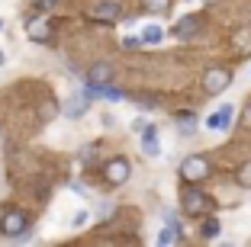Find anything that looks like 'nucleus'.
Instances as JSON below:
<instances>
[{"label": "nucleus", "mask_w": 251, "mask_h": 247, "mask_svg": "<svg viewBox=\"0 0 251 247\" xmlns=\"http://www.w3.org/2000/svg\"><path fill=\"white\" fill-rule=\"evenodd\" d=\"M3 61H7V58H3V51H0V67H3Z\"/></svg>", "instance_id": "obj_25"}, {"label": "nucleus", "mask_w": 251, "mask_h": 247, "mask_svg": "<svg viewBox=\"0 0 251 247\" xmlns=\"http://www.w3.org/2000/svg\"><path fill=\"white\" fill-rule=\"evenodd\" d=\"M26 36H29V42H52L55 29L49 20H32L29 26H26Z\"/></svg>", "instance_id": "obj_7"}, {"label": "nucleus", "mask_w": 251, "mask_h": 247, "mask_svg": "<svg viewBox=\"0 0 251 247\" xmlns=\"http://www.w3.org/2000/svg\"><path fill=\"white\" fill-rule=\"evenodd\" d=\"M235 180H238V186H245V189H251V160L245 164L242 170L235 174Z\"/></svg>", "instance_id": "obj_16"}, {"label": "nucleus", "mask_w": 251, "mask_h": 247, "mask_svg": "<svg viewBox=\"0 0 251 247\" xmlns=\"http://www.w3.org/2000/svg\"><path fill=\"white\" fill-rule=\"evenodd\" d=\"M0 231L7 234V238H23V231H26V215H23L20 209H3V218H0Z\"/></svg>", "instance_id": "obj_2"}, {"label": "nucleus", "mask_w": 251, "mask_h": 247, "mask_svg": "<svg viewBox=\"0 0 251 247\" xmlns=\"http://www.w3.org/2000/svg\"><path fill=\"white\" fill-rule=\"evenodd\" d=\"M110 77H113L110 65H94L90 67V84H110Z\"/></svg>", "instance_id": "obj_12"}, {"label": "nucleus", "mask_w": 251, "mask_h": 247, "mask_svg": "<svg viewBox=\"0 0 251 247\" xmlns=\"http://www.w3.org/2000/svg\"><path fill=\"white\" fill-rule=\"evenodd\" d=\"M142 151H145L148 157H158V154H161V145H158V129H155V125H145V129H142Z\"/></svg>", "instance_id": "obj_10"}, {"label": "nucleus", "mask_w": 251, "mask_h": 247, "mask_svg": "<svg viewBox=\"0 0 251 247\" xmlns=\"http://www.w3.org/2000/svg\"><path fill=\"white\" fill-rule=\"evenodd\" d=\"M158 241H161V244H174V241H180V231H174V228H164V231L158 234Z\"/></svg>", "instance_id": "obj_17"}, {"label": "nucleus", "mask_w": 251, "mask_h": 247, "mask_svg": "<svg viewBox=\"0 0 251 247\" xmlns=\"http://www.w3.org/2000/svg\"><path fill=\"white\" fill-rule=\"evenodd\" d=\"M36 7H39V10H52L55 0H36Z\"/></svg>", "instance_id": "obj_22"}, {"label": "nucleus", "mask_w": 251, "mask_h": 247, "mask_svg": "<svg viewBox=\"0 0 251 247\" xmlns=\"http://www.w3.org/2000/svg\"><path fill=\"white\" fill-rule=\"evenodd\" d=\"M87 106H90V96L87 93H74L71 100L65 103V116L68 119H81L84 112H87Z\"/></svg>", "instance_id": "obj_8"}, {"label": "nucleus", "mask_w": 251, "mask_h": 247, "mask_svg": "<svg viewBox=\"0 0 251 247\" xmlns=\"http://www.w3.org/2000/svg\"><path fill=\"white\" fill-rule=\"evenodd\" d=\"M180 202H184V212H187V215H203V212L209 209V199L203 196L200 189H193V186H187V189H184Z\"/></svg>", "instance_id": "obj_5"}, {"label": "nucleus", "mask_w": 251, "mask_h": 247, "mask_svg": "<svg viewBox=\"0 0 251 247\" xmlns=\"http://www.w3.org/2000/svg\"><path fill=\"white\" fill-rule=\"evenodd\" d=\"M145 125H148L145 119H135V122H132V132H142V129H145Z\"/></svg>", "instance_id": "obj_24"}, {"label": "nucleus", "mask_w": 251, "mask_h": 247, "mask_svg": "<svg viewBox=\"0 0 251 247\" xmlns=\"http://www.w3.org/2000/svg\"><path fill=\"white\" fill-rule=\"evenodd\" d=\"M164 218H168V228H174V231H180V228H184V225H180V218H174V212H168Z\"/></svg>", "instance_id": "obj_19"}, {"label": "nucleus", "mask_w": 251, "mask_h": 247, "mask_svg": "<svg viewBox=\"0 0 251 247\" xmlns=\"http://www.w3.org/2000/svg\"><path fill=\"white\" fill-rule=\"evenodd\" d=\"M139 42H142V39H135V36H132V39H126V42H123V48H135Z\"/></svg>", "instance_id": "obj_23"}, {"label": "nucleus", "mask_w": 251, "mask_h": 247, "mask_svg": "<svg viewBox=\"0 0 251 247\" xmlns=\"http://www.w3.org/2000/svg\"><path fill=\"white\" fill-rule=\"evenodd\" d=\"M200 238H206V241L219 238V222H216V218H206V222H203V228H200Z\"/></svg>", "instance_id": "obj_14"}, {"label": "nucleus", "mask_w": 251, "mask_h": 247, "mask_svg": "<svg viewBox=\"0 0 251 247\" xmlns=\"http://www.w3.org/2000/svg\"><path fill=\"white\" fill-rule=\"evenodd\" d=\"M0 29H3V20H0Z\"/></svg>", "instance_id": "obj_26"}, {"label": "nucleus", "mask_w": 251, "mask_h": 247, "mask_svg": "<svg viewBox=\"0 0 251 247\" xmlns=\"http://www.w3.org/2000/svg\"><path fill=\"white\" fill-rule=\"evenodd\" d=\"M55 116V103H45L42 106V119H52Z\"/></svg>", "instance_id": "obj_21"}, {"label": "nucleus", "mask_w": 251, "mask_h": 247, "mask_svg": "<svg viewBox=\"0 0 251 247\" xmlns=\"http://www.w3.org/2000/svg\"><path fill=\"white\" fill-rule=\"evenodd\" d=\"M242 125H245V129H251V103L245 106V112H242Z\"/></svg>", "instance_id": "obj_20"}, {"label": "nucleus", "mask_w": 251, "mask_h": 247, "mask_svg": "<svg viewBox=\"0 0 251 247\" xmlns=\"http://www.w3.org/2000/svg\"><path fill=\"white\" fill-rule=\"evenodd\" d=\"M90 16L100 20V22H113L119 16V3H110V0H106V3H94V7H90Z\"/></svg>", "instance_id": "obj_11"}, {"label": "nucleus", "mask_w": 251, "mask_h": 247, "mask_svg": "<svg viewBox=\"0 0 251 247\" xmlns=\"http://www.w3.org/2000/svg\"><path fill=\"white\" fill-rule=\"evenodd\" d=\"M139 106H142V109H155L158 100H155V96H148V93H142V96H139Z\"/></svg>", "instance_id": "obj_18"}, {"label": "nucleus", "mask_w": 251, "mask_h": 247, "mask_svg": "<svg viewBox=\"0 0 251 247\" xmlns=\"http://www.w3.org/2000/svg\"><path fill=\"white\" fill-rule=\"evenodd\" d=\"M161 39H164V32H161V26H155V22L145 26V32H142V42H148V45H158Z\"/></svg>", "instance_id": "obj_13"}, {"label": "nucleus", "mask_w": 251, "mask_h": 247, "mask_svg": "<svg viewBox=\"0 0 251 247\" xmlns=\"http://www.w3.org/2000/svg\"><path fill=\"white\" fill-rule=\"evenodd\" d=\"M197 32H200V20H197V16H184V20L174 22L171 36H174V39H190V36H197Z\"/></svg>", "instance_id": "obj_9"}, {"label": "nucleus", "mask_w": 251, "mask_h": 247, "mask_svg": "<svg viewBox=\"0 0 251 247\" xmlns=\"http://www.w3.org/2000/svg\"><path fill=\"white\" fill-rule=\"evenodd\" d=\"M129 174H132V164H129L126 157H110V160L103 164V177L113 183V186L126 183V180H129Z\"/></svg>", "instance_id": "obj_4"}, {"label": "nucleus", "mask_w": 251, "mask_h": 247, "mask_svg": "<svg viewBox=\"0 0 251 247\" xmlns=\"http://www.w3.org/2000/svg\"><path fill=\"white\" fill-rule=\"evenodd\" d=\"M180 177H184V183H200L209 177V160L203 157V154H190V157H184V164H180Z\"/></svg>", "instance_id": "obj_1"}, {"label": "nucleus", "mask_w": 251, "mask_h": 247, "mask_svg": "<svg viewBox=\"0 0 251 247\" xmlns=\"http://www.w3.org/2000/svg\"><path fill=\"white\" fill-rule=\"evenodd\" d=\"M229 84H232V71H226V67H213L209 74H203V93L206 96L222 93Z\"/></svg>", "instance_id": "obj_3"}, {"label": "nucleus", "mask_w": 251, "mask_h": 247, "mask_svg": "<svg viewBox=\"0 0 251 247\" xmlns=\"http://www.w3.org/2000/svg\"><path fill=\"white\" fill-rule=\"evenodd\" d=\"M171 0H145V10L148 13H168Z\"/></svg>", "instance_id": "obj_15"}, {"label": "nucleus", "mask_w": 251, "mask_h": 247, "mask_svg": "<svg viewBox=\"0 0 251 247\" xmlns=\"http://www.w3.org/2000/svg\"><path fill=\"white\" fill-rule=\"evenodd\" d=\"M232 116H235V109L226 103V106H219L213 116L206 119V129H209V132H226V129L232 125Z\"/></svg>", "instance_id": "obj_6"}]
</instances>
